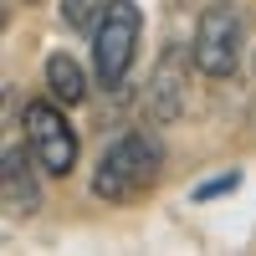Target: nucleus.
Segmentation results:
<instances>
[{
	"label": "nucleus",
	"mask_w": 256,
	"mask_h": 256,
	"mask_svg": "<svg viewBox=\"0 0 256 256\" xmlns=\"http://www.w3.org/2000/svg\"><path fill=\"white\" fill-rule=\"evenodd\" d=\"M190 62H195V56H190ZM190 62H184V52H180V46H169V52H164L154 82H148V118H154V123H174V118L184 113Z\"/></svg>",
	"instance_id": "obj_5"
},
{
	"label": "nucleus",
	"mask_w": 256,
	"mask_h": 256,
	"mask_svg": "<svg viewBox=\"0 0 256 256\" xmlns=\"http://www.w3.org/2000/svg\"><path fill=\"white\" fill-rule=\"evenodd\" d=\"M41 205V190H36V174L20 148H6V210L10 216H31Z\"/></svg>",
	"instance_id": "obj_6"
},
{
	"label": "nucleus",
	"mask_w": 256,
	"mask_h": 256,
	"mask_svg": "<svg viewBox=\"0 0 256 256\" xmlns=\"http://www.w3.org/2000/svg\"><path fill=\"white\" fill-rule=\"evenodd\" d=\"M236 184H241V174H236V169H226L220 180H210V184L195 190V200H210V195H220V190H236Z\"/></svg>",
	"instance_id": "obj_9"
},
{
	"label": "nucleus",
	"mask_w": 256,
	"mask_h": 256,
	"mask_svg": "<svg viewBox=\"0 0 256 256\" xmlns=\"http://www.w3.org/2000/svg\"><path fill=\"white\" fill-rule=\"evenodd\" d=\"M20 128H26V148L41 174H72L77 164V134L67 113H62L56 98H41V102H26V118H20Z\"/></svg>",
	"instance_id": "obj_4"
},
{
	"label": "nucleus",
	"mask_w": 256,
	"mask_h": 256,
	"mask_svg": "<svg viewBox=\"0 0 256 256\" xmlns=\"http://www.w3.org/2000/svg\"><path fill=\"white\" fill-rule=\"evenodd\" d=\"M46 92L62 102V108H77V102L88 98V72H82L77 56H67V52L46 56Z\"/></svg>",
	"instance_id": "obj_7"
},
{
	"label": "nucleus",
	"mask_w": 256,
	"mask_h": 256,
	"mask_svg": "<svg viewBox=\"0 0 256 256\" xmlns=\"http://www.w3.org/2000/svg\"><path fill=\"white\" fill-rule=\"evenodd\" d=\"M241 46H246V20L241 10L230 6V0H210V6L200 10L195 20V46H190V56H195V72L205 77H236L241 72Z\"/></svg>",
	"instance_id": "obj_2"
},
{
	"label": "nucleus",
	"mask_w": 256,
	"mask_h": 256,
	"mask_svg": "<svg viewBox=\"0 0 256 256\" xmlns=\"http://www.w3.org/2000/svg\"><path fill=\"white\" fill-rule=\"evenodd\" d=\"M138 31H144V16L134 0H108V10H102V20L92 26V72L102 88H123L128 67H134L138 56Z\"/></svg>",
	"instance_id": "obj_3"
},
{
	"label": "nucleus",
	"mask_w": 256,
	"mask_h": 256,
	"mask_svg": "<svg viewBox=\"0 0 256 256\" xmlns=\"http://www.w3.org/2000/svg\"><path fill=\"white\" fill-rule=\"evenodd\" d=\"M159 144L148 134H118L108 148L98 154V169H92V195L108 200V205H123V200H138L148 184L159 180Z\"/></svg>",
	"instance_id": "obj_1"
},
{
	"label": "nucleus",
	"mask_w": 256,
	"mask_h": 256,
	"mask_svg": "<svg viewBox=\"0 0 256 256\" xmlns=\"http://www.w3.org/2000/svg\"><path fill=\"white\" fill-rule=\"evenodd\" d=\"M102 10H108V0H62V26L67 31H92Z\"/></svg>",
	"instance_id": "obj_8"
}]
</instances>
